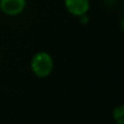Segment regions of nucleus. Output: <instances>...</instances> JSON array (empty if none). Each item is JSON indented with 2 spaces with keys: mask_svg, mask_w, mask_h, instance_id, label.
I'll use <instances>...</instances> for the list:
<instances>
[{
  "mask_svg": "<svg viewBox=\"0 0 124 124\" xmlns=\"http://www.w3.org/2000/svg\"><path fill=\"white\" fill-rule=\"evenodd\" d=\"M64 7L74 16H84L90 8L89 0H63Z\"/></svg>",
  "mask_w": 124,
  "mask_h": 124,
  "instance_id": "nucleus-3",
  "label": "nucleus"
},
{
  "mask_svg": "<svg viewBox=\"0 0 124 124\" xmlns=\"http://www.w3.org/2000/svg\"><path fill=\"white\" fill-rule=\"evenodd\" d=\"M32 71L38 77H47L54 69L52 57L47 52H38L32 59Z\"/></svg>",
  "mask_w": 124,
  "mask_h": 124,
  "instance_id": "nucleus-1",
  "label": "nucleus"
},
{
  "mask_svg": "<svg viewBox=\"0 0 124 124\" xmlns=\"http://www.w3.org/2000/svg\"><path fill=\"white\" fill-rule=\"evenodd\" d=\"M113 120L118 124H124V106L121 105L113 110Z\"/></svg>",
  "mask_w": 124,
  "mask_h": 124,
  "instance_id": "nucleus-4",
  "label": "nucleus"
},
{
  "mask_svg": "<svg viewBox=\"0 0 124 124\" xmlns=\"http://www.w3.org/2000/svg\"><path fill=\"white\" fill-rule=\"evenodd\" d=\"M26 7V0H0V10L9 16L21 14Z\"/></svg>",
  "mask_w": 124,
  "mask_h": 124,
  "instance_id": "nucleus-2",
  "label": "nucleus"
}]
</instances>
